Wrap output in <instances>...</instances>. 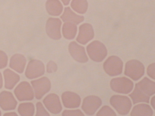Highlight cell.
Returning a JSON list of instances; mask_svg holds the SVG:
<instances>
[{
	"label": "cell",
	"instance_id": "cell-1",
	"mask_svg": "<svg viewBox=\"0 0 155 116\" xmlns=\"http://www.w3.org/2000/svg\"><path fill=\"white\" fill-rule=\"evenodd\" d=\"M155 93V82L146 77L135 84L134 91L129 96L134 104L140 102L149 104L150 96Z\"/></svg>",
	"mask_w": 155,
	"mask_h": 116
},
{
	"label": "cell",
	"instance_id": "cell-2",
	"mask_svg": "<svg viewBox=\"0 0 155 116\" xmlns=\"http://www.w3.org/2000/svg\"><path fill=\"white\" fill-rule=\"evenodd\" d=\"M87 54L93 61L101 62L107 56V50L106 46L99 41H93L86 47Z\"/></svg>",
	"mask_w": 155,
	"mask_h": 116
},
{
	"label": "cell",
	"instance_id": "cell-3",
	"mask_svg": "<svg viewBox=\"0 0 155 116\" xmlns=\"http://www.w3.org/2000/svg\"><path fill=\"white\" fill-rule=\"evenodd\" d=\"M110 105L119 114L125 116L128 114L132 108V102L130 98L125 95H114L110 98Z\"/></svg>",
	"mask_w": 155,
	"mask_h": 116
},
{
	"label": "cell",
	"instance_id": "cell-4",
	"mask_svg": "<svg viewBox=\"0 0 155 116\" xmlns=\"http://www.w3.org/2000/svg\"><path fill=\"white\" fill-rule=\"evenodd\" d=\"M145 73L143 64L137 59H132L125 64L124 74L133 80H139L143 77Z\"/></svg>",
	"mask_w": 155,
	"mask_h": 116
},
{
	"label": "cell",
	"instance_id": "cell-5",
	"mask_svg": "<svg viewBox=\"0 0 155 116\" xmlns=\"http://www.w3.org/2000/svg\"><path fill=\"white\" fill-rule=\"evenodd\" d=\"M110 88L116 93L128 94L134 89V83L126 77L115 78L110 81Z\"/></svg>",
	"mask_w": 155,
	"mask_h": 116
},
{
	"label": "cell",
	"instance_id": "cell-6",
	"mask_svg": "<svg viewBox=\"0 0 155 116\" xmlns=\"http://www.w3.org/2000/svg\"><path fill=\"white\" fill-rule=\"evenodd\" d=\"M103 68L104 71L110 77L119 76L122 73L123 62L118 56H110L104 61Z\"/></svg>",
	"mask_w": 155,
	"mask_h": 116
},
{
	"label": "cell",
	"instance_id": "cell-7",
	"mask_svg": "<svg viewBox=\"0 0 155 116\" xmlns=\"http://www.w3.org/2000/svg\"><path fill=\"white\" fill-rule=\"evenodd\" d=\"M31 85L34 92L35 96L38 100L42 99L51 88V82L46 77L31 81Z\"/></svg>",
	"mask_w": 155,
	"mask_h": 116
},
{
	"label": "cell",
	"instance_id": "cell-8",
	"mask_svg": "<svg viewBox=\"0 0 155 116\" xmlns=\"http://www.w3.org/2000/svg\"><path fill=\"white\" fill-rule=\"evenodd\" d=\"M14 94L20 101H32L34 98V92L28 82H20L14 89Z\"/></svg>",
	"mask_w": 155,
	"mask_h": 116
},
{
	"label": "cell",
	"instance_id": "cell-9",
	"mask_svg": "<svg viewBox=\"0 0 155 116\" xmlns=\"http://www.w3.org/2000/svg\"><path fill=\"white\" fill-rule=\"evenodd\" d=\"M45 72V65L43 62L38 59H32L27 65L25 75L28 79L31 80L40 77Z\"/></svg>",
	"mask_w": 155,
	"mask_h": 116
},
{
	"label": "cell",
	"instance_id": "cell-10",
	"mask_svg": "<svg viewBox=\"0 0 155 116\" xmlns=\"http://www.w3.org/2000/svg\"><path fill=\"white\" fill-rule=\"evenodd\" d=\"M102 100L96 95H89L83 101L82 110L88 116H92L102 105Z\"/></svg>",
	"mask_w": 155,
	"mask_h": 116
},
{
	"label": "cell",
	"instance_id": "cell-11",
	"mask_svg": "<svg viewBox=\"0 0 155 116\" xmlns=\"http://www.w3.org/2000/svg\"><path fill=\"white\" fill-rule=\"evenodd\" d=\"M62 22L58 18L50 17L46 24V32L48 37L54 40H58L61 38V27Z\"/></svg>",
	"mask_w": 155,
	"mask_h": 116
},
{
	"label": "cell",
	"instance_id": "cell-12",
	"mask_svg": "<svg viewBox=\"0 0 155 116\" xmlns=\"http://www.w3.org/2000/svg\"><path fill=\"white\" fill-rule=\"evenodd\" d=\"M68 51L73 59L77 62L84 64L88 61L85 48L75 41L69 44Z\"/></svg>",
	"mask_w": 155,
	"mask_h": 116
},
{
	"label": "cell",
	"instance_id": "cell-13",
	"mask_svg": "<svg viewBox=\"0 0 155 116\" xmlns=\"http://www.w3.org/2000/svg\"><path fill=\"white\" fill-rule=\"evenodd\" d=\"M48 111L53 114H58L62 111V107L59 96L55 93L47 95L43 101Z\"/></svg>",
	"mask_w": 155,
	"mask_h": 116
},
{
	"label": "cell",
	"instance_id": "cell-14",
	"mask_svg": "<svg viewBox=\"0 0 155 116\" xmlns=\"http://www.w3.org/2000/svg\"><path fill=\"white\" fill-rule=\"evenodd\" d=\"M94 37L93 26L88 23H83L79 27V31L76 40L79 43L86 45Z\"/></svg>",
	"mask_w": 155,
	"mask_h": 116
},
{
	"label": "cell",
	"instance_id": "cell-15",
	"mask_svg": "<svg viewBox=\"0 0 155 116\" xmlns=\"http://www.w3.org/2000/svg\"><path fill=\"white\" fill-rule=\"evenodd\" d=\"M17 101L11 92L3 91L0 93V108L4 111L15 109Z\"/></svg>",
	"mask_w": 155,
	"mask_h": 116
},
{
	"label": "cell",
	"instance_id": "cell-16",
	"mask_svg": "<svg viewBox=\"0 0 155 116\" xmlns=\"http://www.w3.org/2000/svg\"><path fill=\"white\" fill-rule=\"evenodd\" d=\"M61 100L66 108H76L81 105V98L77 93L72 91H65L61 95Z\"/></svg>",
	"mask_w": 155,
	"mask_h": 116
},
{
	"label": "cell",
	"instance_id": "cell-17",
	"mask_svg": "<svg viewBox=\"0 0 155 116\" xmlns=\"http://www.w3.org/2000/svg\"><path fill=\"white\" fill-rule=\"evenodd\" d=\"M27 64V59L21 54H15L10 60L9 67L14 71L19 74L23 73Z\"/></svg>",
	"mask_w": 155,
	"mask_h": 116
},
{
	"label": "cell",
	"instance_id": "cell-18",
	"mask_svg": "<svg viewBox=\"0 0 155 116\" xmlns=\"http://www.w3.org/2000/svg\"><path fill=\"white\" fill-rule=\"evenodd\" d=\"M5 88L8 90L12 89L20 81V76L17 73L9 68H7L3 71Z\"/></svg>",
	"mask_w": 155,
	"mask_h": 116
},
{
	"label": "cell",
	"instance_id": "cell-19",
	"mask_svg": "<svg viewBox=\"0 0 155 116\" xmlns=\"http://www.w3.org/2000/svg\"><path fill=\"white\" fill-rule=\"evenodd\" d=\"M61 18L64 22H71L77 25L82 22L84 20L83 16L76 14L69 7L64 8V13L61 16Z\"/></svg>",
	"mask_w": 155,
	"mask_h": 116
},
{
	"label": "cell",
	"instance_id": "cell-20",
	"mask_svg": "<svg viewBox=\"0 0 155 116\" xmlns=\"http://www.w3.org/2000/svg\"><path fill=\"white\" fill-rule=\"evenodd\" d=\"M45 6L48 14L54 16L60 15L64 9L63 5L59 0H47Z\"/></svg>",
	"mask_w": 155,
	"mask_h": 116
},
{
	"label": "cell",
	"instance_id": "cell-21",
	"mask_svg": "<svg viewBox=\"0 0 155 116\" xmlns=\"http://www.w3.org/2000/svg\"><path fill=\"white\" fill-rule=\"evenodd\" d=\"M153 110L148 104H140L135 105L132 108L131 116H153Z\"/></svg>",
	"mask_w": 155,
	"mask_h": 116
},
{
	"label": "cell",
	"instance_id": "cell-22",
	"mask_svg": "<svg viewBox=\"0 0 155 116\" xmlns=\"http://www.w3.org/2000/svg\"><path fill=\"white\" fill-rule=\"evenodd\" d=\"M77 25L71 22H64L62 28V33L64 38L67 40H73L77 33Z\"/></svg>",
	"mask_w": 155,
	"mask_h": 116
},
{
	"label": "cell",
	"instance_id": "cell-23",
	"mask_svg": "<svg viewBox=\"0 0 155 116\" xmlns=\"http://www.w3.org/2000/svg\"><path fill=\"white\" fill-rule=\"evenodd\" d=\"M21 116H33L35 112V105L31 102H23L19 105L17 109Z\"/></svg>",
	"mask_w": 155,
	"mask_h": 116
},
{
	"label": "cell",
	"instance_id": "cell-24",
	"mask_svg": "<svg viewBox=\"0 0 155 116\" xmlns=\"http://www.w3.org/2000/svg\"><path fill=\"white\" fill-rule=\"evenodd\" d=\"M71 6L76 12L83 14L87 12L88 3L87 0H73Z\"/></svg>",
	"mask_w": 155,
	"mask_h": 116
},
{
	"label": "cell",
	"instance_id": "cell-25",
	"mask_svg": "<svg viewBox=\"0 0 155 116\" xmlns=\"http://www.w3.org/2000/svg\"><path fill=\"white\" fill-rule=\"evenodd\" d=\"M97 116H116V113L108 105H104L99 110L96 114Z\"/></svg>",
	"mask_w": 155,
	"mask_h": 116
},
{
	"label": "cell",
	"instance_id": "cell-26",
	"mask_svg": "<svg viewBox=\"0 0 155 116\" xmlns=\"http://www.w3.org/2000/svg\"><path fill=\"white\" fill-rule=\"evenodd\" d=\"M36 116H50L49 113L47 111L43 104L41 102L36 104Z\"/></svg>",
	"mask_w": 155,
	"mask_h": 116
},
{
	"label": "cell",
	"instance_id": "cell-27",
	"mask_svg": "<svg viewBox=\"0 0 155 116\" xmlns=\"http://www.w3.org/2000/svg\"><path fill=\"white\" fill-rule=\"evenodd\" d=\"M84 113L80 109L77 110H65L62 112V116H84Z\"/></svg>",
	"mask_w": 155,
	"mask_h": 116
},
{
	"label": "cell",
	"instance_id": "cell-28",
	"mask_svg": "<svg viewBox=\"0 0 155 116\" xmlns=\"http://www.w3.org/2000/svg\"><path fill=\"white\" fill-rule=\"evenodd\" d=\"M8 57L4 51L0 50V69H3L8 65Z\"/></svg>",
	"mask_w": 155,
	"mask_h": 116
},
{
	"label": "cell",
	"instance_id": "cell-29",
	"mask_svg": "<svg viewBox=\"0 0 155 116\" xmlns=\"http://www.w3.org/2000/svg\"><path fill=\"white\" fill-rule=\"evenodd\" d=\"M47 72L49 74L55 73L58 70V65L53 61H50L47 65Z\"/></svg>",
	"mask_w": 155,
	"mask_h": 116
},
{
	"label": "cell",
	"instance_id": "cell-30",
	"mask_svg": "<svg viewBox=\"0 0 155 116\" xmlns=\"http://www.w3.org/2000/svg\"><path fill=\"white\" fill-rule=\"evenodd\" d=\"M155 63H152L148 66L147 68V74L153 80H155Z\"/></svg>",
	"mask_w": 155,
	"mask_h": 116
},
{
	"label": "cell",
	"instance_id": "cell-31",
	"mask_svg": "<svg viewBox=\"0 0 155 116\" xmlns=\"http://www.w3.org/2000/svg\"><path fill=\"white\" fill-rule=\"evenodd\" d=\"M150 104L152 105V107H153V108L155 110V96H153L151 100H150Z\"/></svg>",
	"mask_w": 155,
	"mask_h": 116
},
{
	"label": "cell",
	"instance_id": "cell-32",
	"mask_svg": "<svg viewBox=\"0 0 155 116\" xmlns=\"http://www.w3.org/2000/svg\"><path fill=\"white\" fill-rule=\"evenodd\" d=\"M18 116V114L14 112H10V113H5L4 114V116Z\"/></svg>",
	"mask_w": 155,
	"mask_h": 116
},
{
	"label": "cell",
	"instance_id": "cell-33",
	"mask_svg": "<svg viewBox=\"0 0 155 116\" xmlns=\"http://www.w3.org/2000/svg\"><path fill=\"white\" fill-rule=\"evenodd\" d=\"M3 86V79L2 74L0 72V89L2 88Z\"/></svg>",
	"mask_w": 155,
	"mask_h": 116
},
{
	"label": "cell",
	"instance_id": "cell-34",
	"mask_svg": "<svg viewBox=\"0 0 155 116\" xmlns=\"http://www.w3.org/2000/svg\"><path fill=\"white\" fill-rule=\"evenodd\" d=\"M61 2L63 3L64 5L67 6V5H68V4H70V2H71V0H61Z\"/></svg>",
	"mask_w": 155,
	"mask_h": 116
},
{
	"label": "cell",
	"instance_id": "cell-35",
	"mask_svg": "<svg viewBox=\"0 0 155 116\" xmlns=\"http://www.w3.org/2000/svg\"><path fill=\"white\" fill-rule=\"evenodd\" d=\"M2 115V113H1V111H0V116H1Z\"/></svg>",
	"mask_w": 155,
	"mask_h": 116
}]
</instances>
